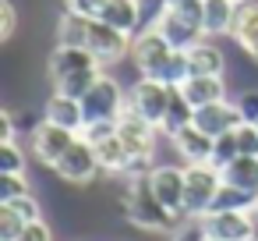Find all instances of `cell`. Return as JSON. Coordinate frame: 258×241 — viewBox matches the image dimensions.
Returning <instances> with one entry per match:
<instances>
[{
	"mask_svg": "<svg viewBox=\"0 0 258 241\" xmlns=\"http://www.w3.org/2000/svg\"><path fill=\"white\" fill-rule=\"evenodd\" d=\"M57 43L64 46H82L89 54H96L103 64H113L120 57L131 54V36L117 32L113 25L99 22V18H85V15H64L57 25Z\"/></svg>",
	"mask_w": 258,
	"mask_h": 241,
	"instance_id": "cell-1",
	"label": "cell"
},
{
	"mask_svg": "<svg viewBox=\"0 0 258 241\" xmlns=\"http://www.w3.org/2000/svg\"><path fill=\"white\" fill-rule=\"evenodd\" d=\"M131 61L142 78H156L166 85H184L187 82V54L173 50L159 29H145L131 39Z\"/></svg>",
	"mask_w": 258,
	"mask_h": 241,
	"instance_id": "cell-2",
	"label": "cell"
},
{
	"mask_svg": "<svg viewBox=\"0 0 258 241\" xmlns=\"http://www.w3.org/2000/svg\"><path fill=\"white\" fill-rule=\"evenodd\" d=\"M99 75H103V61L82 46L57 43L46 57V78L53 82V92H68L75 100H82Z\"/></svg>",
	"mask_w": 258,
	"mask_h": 241,
	"instance_id": "cell-3",
	"label": "cell"
},
{
	"mask_svg": "<svg viewBox=\"0 0 258 241\" xmlns=\"http://www.w3.org/2000/svg\"><path fill=\"white\" fill-rule=\"evenodd\" d=\"M156 29L173 50H191L205 39V0H173Z\"/></svg>",
	"mask_w": 258,
	"mask_h": 241,
	"instance_id": "cell-4",
	"label": "cell"
},
{
	"mask_svg": "<svg viewBox=\"0 0 258 241\" xmlns=\"http://www.w3.org/2000/svg\"><path fill=\"white\" fill-rule=\"evenodd\" d=\"M124 213H127V220L138 227V230H149V234H166L170 227H173V213L156 199V191L149 188V181L145 177H135L131 184H127V191H124Z\"/></svg>",
	"mask_w": 258,
	"mask_h": 241,
	"instance_id": "cell-5",
	"label": "cell"
},
{
	"mask_svg": "<svg viewBox=\"0 0 258 241\" xmlns=\"http://www.w3.org/2000/svg\"><path fill=\"white\" fill-rule=\"evenodd\" d=\"M82 110H85V124H103V121H120L127 110V92L120 89L117 78L99 75L92 82V89L82 96Z\"/></svg>",
	"mask_w": 258,
	"mask_h": 241,
	"instance_id": "cell-6",
	"label": "cell"
},
{
	"mask_svg": "<svg viewBox=\"0 0 258 241\" xmlns=\"http://www.w3.org/2000/svg\"><path fill=\"white\" fill-rule=\"evenodd\" d=\"M187 188H184V216H205L216 202V191L223 184V170L212 163H187Z\"/></svg>",
	"mask_w": 258,
	"mask_h": 241,
	"instance_id": "cell-7",
	"label": "cell"
},
{
	"mask_svg": "<svg viewBox=\"0 0 258 241\" xmlns=\"http://www.w3.org/2000/svg\"><path fill=\"white\" fill-rule=\"evenodd\" d=\"M117 135L124 138V146H127V153H131V160H135V167H131V177H138L142 170H149V163H152V149H156V135H159V128H156V124H149L145 117H138V114H131V110H124V117L117 121Z\"/></svg>",
	"mask_w": 258,
	"mask_h": 241,
	"instance_id": "cell-8",
	"label": "cell"
},
{
	"mask_svg": "<svg viewBox=\"0 0 258 241\" xmlns=\"http://www.w3.org/2000/svg\"><path fill=\"white\" fill-rule=\"evenodd\" d=\"M170 89H173V85H166V82L138 78V82L127 89V110L159 128V124H163V114H166V107H170Z\"/></svg>",
	"mask_w": 258,
	"mask_h": 241,
	"instance_id": "cell-9",
	"label": "cell"
},
{
	"mask_svg": "<svg viewBox=\"0 0 258 241\" xmlns=\"http://www.w3.org/2000/svg\"><path fill=\"white\" fill-rule=\"evenodd\" d=\"M209 237L219 241H258V220L254 209H230V213H205Z\"/></svg>",
	"mask_w": 258,
	"mask_h": 241,
	"instance_id": "cell-10",
	"label": "cell"
},
{
	"mask_svg": "<svg viewBox=\"0 0 258 241\" xmlns=\"http://www.w3.org/2000/svg\"><path fill=\"white\" fill-rule=\"evenodd\" d=\"M57 170V177H64L68 184H89L103 167H99V156H96V146L89 142V138H75V146L60 156V163L53 167Z\"/></svg>",
	"mask_w": 258,
	"mask_h": 241,
	"instance_id": "cell-11",
	"label": "cell"
},
{
	"mask_svg": "<svg viewBox=\"0 0 258 241\" xmlns=\"http://www.w3.org/2000/svg\"><path fill=\"white\" fill-rule=\"evenodd\" d=\"M75 138H78V131L60 128V124H53V121L43 117V121L36 124V131H32V156H36L39 163H46V167H57L60 156L75 146Z\"/></svg>",
	"mask_w": 258,
	"mask_h": 241,
	"instance_id": "cell-12",
	"label": "cell"
},
{
	"mask_svg": "<svg viewBox=\"0 0 258 241\" xmlns=\"http://www.w3.org/2000/svg\"><path fill=\"white\" fill-rule=\"evenodd\" d=\"M145 181H149V188L156 191V199H159L173 216H184V188H187L184 167H170V163L152 167V170L145 174Z\"/></svg>",
	"mask_w": 258,
	"mask_h": 241,
	"instance_id": "cell-13",
	"label": "cell"
},
{
	"mask_svg": "<svg viewBox=\"0 0 258 241\" xmlns=\"http://www.w3.org/2000/svg\"><path fill=\"white\" fill-rule=\"evenodd\" d=\"M244 121H240V110H237V103H230V100H219V103H209V107H198L195 110V128H202L205 135H226V131H233V128H240Z\"/></svg>",
	"mask_w": 258,
	"mask_h": 241,
	"instance_id": "cell-14",
	"label": "cell"
},
{
	"mask_svg": "<svg viewBox=\"0 0 258 241\" xmlns=\"http://www.w3.org/2000/svg\"><path fill=\"white\" fill-rule=\"evenodd\" d=\"M170 142H173V149H177V156H180L184 163H212V146H216V138L205 135L202 128L187 124V128L177 131Z\"/></svg>",
	"mask_w": 258,
	"mask_h": 241,
	"instance_id": "cell-15",
	"label": "cell"
},
{
	"mask_svg": "<svg viewBox=\"0 0 258 241\" xmlns=\"http://www.w3.org/2000/svg\"><path fill=\"white\" fill-rule=\"evenodd\" d=\"M43 117L60 124V128H71V131H82L85 128V110H82V100L68 96V92H53L43 107Z\"/></svg>",
	"mask_w": 258,
	"mask_h": 241,
	"instance_id": "cell-16",
	"label": "cell"
},
{
	"mask_svg": "<svg viewBox=\"0 0 258 241\" xmlns=\"http://www.w3.org/2000/svg\"><path fill=\"white\" fill-rule=\"evenodd\" d=\"M99 22L113 25L117 32L124 36H138L142 32V15H138V0H106L103 11H99Z\"/></svg>",
	"mask_w": 258,
	"mask_h": 241,
	"instance_id": "cell-17",
	"label": "cell"
},
{
	"mask_svg": "<svg viewBox=\"0 0 258 241\" xmlns=\"http://www.w3.org/2000/svg\"><path fill=\"white\" fill-rule=\"evenodd\" d=\"M180 92L187 96V103H191L195 110H198V107H209V103L226 100L223 75H187V82L180 85Z\"/></svg>",
	"mask_w": 258,
	"mask_h": 241,
	"instance_id": "cell-18",
	"label": "cell"
},
{
	"mask_svg": "<svg viewBox=\"0 0 258 241\" xmlns=\"http://www.w3.org/2000/svg\"><path fill=\"white\" fill-rule=\"evenodd\" d=\"M230 39H233L251 61H258V4L240 0V15H237V25H233Z\"/></svg>",
	"mask_w": 258,
	"mask_h": 241,
	"instance_id": "cell-19",
	"label": "cell"
},
{
	"mask_svg": "<svg viewBox=\"0 0 258 241\" xmlns=\"http://www.w3.org/2000/svg\"><path fill=\"white\" fill-rule=\"evenodd\" d=\"M96 156H99V167L106 174H131V167H135V160H131V153L117 131L96 142Z\"/></svg>",
	"mask_w": 258,
	"mask_h": 241,
	"instance_id": "cell-20",
	"label": "cell"
},
{
	"mask_svg": "<svg viewBox=\"0 0 258 241\" xmlns=\"http://www.w3.org/2000/svg\"><path fill=\"white\" fill-rule=\"evenodd\" d=\"M240 15V0H205V36H230Z\"/></svg>",
	"mask_w": 258,
	"mask_h": 241,
	"instance_id": "cell-21",
	"label": "cell"
},
{
	"mask_svg": "<svg viewBox=\"0 0 258 241\" xmlns=\"http://www.w3.org/2000/svg\"><path fill=\"white\" fill-rule=\"evenodd\" d=\"M184 54H187V71H191V75H223V68H226L223 50H219L216 43H209V39L195 43V46L184 50Z\"/></svg>",
	"mask_w": 258,
	"mask_h": 241,
	"instance_id": "cell-22",
	"label": "cell"
},
{
	"mask_svg": "<svg viewBox=\"0 0 258 241\" xmlns=\"http://www.w3.org/2000/svg\"><path fill=\"white\" fill-rule=\"evenodd\" d=\"M187 124H195V107L187 103V96L180 92V85H173V89H170V107H166V114H163L159 131L173 138V135H177V131H184Z\"/></svg>",
	"mask_w": 258,
	"mask_h": 241,
	"instance_id": "cell-23",
	"label": "cell"
},
{
	"mask_svg": "<svg viewBox=\"0 0 258 241\" xmlns=\"http://www.w3.org/2000/svg\"><path fill=\"white\" fill-rule=\"evenodd\" d=\"M223 181L258 195V156H237L230 167H223Z\"/></svg>",
	"mask_w": 258,
	"mask_h": 241,
	"instance_id": "cell-24",
	"label": "cell"
},
{
	"mask_svg": "<svg viewBox=\"0 0 258 241\" xmlns=\"http://www.w3.org/2000/svg\"><path fill=\"white\" fill-rule=\"evenodd\" d=\"M254 202H258V195H251V191H244V188H237V184H219V191H216V202H212V209L209 213H230V209H254Z\"/></svg>",
	"mask_w": 258,
	"mask_h": 241,
	"instance_id": "cell-25",
	"label": "cell"
},
{
	"mask_svg": "<svg viewBox=\"0 0 258 241\" xmlns=\"http://www.w3.org/2000/svg\"><path fill=\"white\" fill-rule=\"evenodd\" d=\"M237 156H240L237 128H233V131H226V135H216V146H212V167H216V170H223V167H230Z\"/></svg>",
	"mask_w": 258,
	"mask_h": 241,
	"instance_id": "cell-26",
	"label": "cell"
},
{
	"mask_svg": "<svg viewBox=\"0 0 258 241\" xmlns=\"http://www.w3.org/2000/svg\"><path fill=\"white\" fill-rule=\"evenodd\" d=\"M25 216L18 209H11L8 202H0V241H18V234L25 230Z\"/></svg>",
	"mask_w": 258,
	"mask_h": 241,
	"instance_id": "cell-27",
	"label": "cell"
},
{
	"mask_svg": "<svg viewBox=\"0 0 258 241\" xmlns=\"http://www.w3.org/2000/svg\"><path fill=\"white\" fill-rule=\"evenodd\" d=\"M173 0H138V15H142V32L145 29H156L163 22V15L170 11Z\"/></svg>",
	"mask_w": 258,
	"mask_h": 241,
	"instance_id": "cell-28",
	"label": "cell"
},
{
	"mask_svg": "<svg viewBox=\"0 0 258 241\" xmlns=\"http://www.w3.org/2000/svg\"><path fill=\"white\" fill-rule=\"evenodd\" d=\"M0 174H25V153L15 142H0Z\"/></svg>",
	"mask_w": 258,
	"mask_h": 241,
	"instance_id": "cell-29",
	"label": "cell"
},
{
	"mask_svg": "<svg viewBox=\"0 0 258 241\" xmlns=\"http://www.w3.org/2000/svg\"><path fill=\"white\" fill-rule=\"evenodd\" d=\"M29 195V177L25 174H0V202H11Z\"/></svg>",
	"mask_w": 258,
	"mask_h": 241,
	"instance_id": "cell-30",
	"label": "cell"
},
{
	"mask_svg": "<svg viewBox=\"0 0 258 241\" xmlns=\"http://www.w3.org/2000/svg\"><path fill=\"white\" fill-rule=\"evenodd\" d=\"M170 241H209L205 220H202V216H187V223H180V227L173 230Z\"/></svg>",
	"mask_w": 258,
	"mask_h": 241,
	"instance_id": "cell-31",
	"label": "cell"
},
{
	"mask_svg": "<svg viewBox=\"0 0 258 241\" xmlns=\"http://www.w3.org/2000/svg\"><path fill=\"white\" fill-rule=\"evenodd\" d=\"M233 103H237V110H240V121H244V124H258V89L240 92Z\"/></svg>",
	"mask_w": 258,
	"mask_h": 241,
	"instance_id": "cell-32",
	"label": "cell"
},
{
	"mask_svg": "<svg viewBox=\"0 0 258 241\" xmlns=\"http://www.w3.org/2000/svg\"><path fill=\"white\" fill-rule=\"evenodd\" d=\"M237 142H240V156H258V128L254 124H240Z\"/></svg>",
	"mask_w": 258,
	"mask_h": 241,
	"instance_id": "cell-33",
	"label": "cell"
},
{
	"mask_svg": "<svg viewBox=\"0 0 258 241\" xmlns=\"http://www.w3.org/2000/svg\"><path fill=\"white\" fill-rule=\"evenodd\" d=\"M15 25H18L15 4H11V0H0V39H11L15 36Z\"/></svg>",
	"mask_w": 258,
	"mask_h": 241,
	"instance_id": "cell-34",
	"label": "cell"
},
{
	"mask_svg": "<svg viewBox=\"0 0 258 241\" xmlns=\"http://www.w3.org/2000/svg\"><path fill=\"white\" fill-rule=\"evenodd\" d=\"M103 4H106V0H64V8L71 15H85V18H99Z\"/></svg>",
	"mask_w": 258,
	"mask_h": 241,
	"instance_id": "cell-35",
	"label": "cell"
},
{
	"mask_svg": "<svg viewBox=\"0 0 258 241\" xmlns=\"http://www.w3.org/2000/svg\"><path fill=\"white\" fill-rule=\"evenodd\" d=\"M18 241H53V230L43 220H32V223H25V230L18 234Z\"/></svg>",
	"mask_w": 258,
	"mask_h": 241,
	"instance_id": "cell-36",
	"label": "cell"
},
{
	"mask_svg": "<svg viewBox=\"0 0 258 241\" xmlns=\"http://www.w3.org/2000/svg\"><path fill=\"white\" fill-rule=\"evenodd\" d=\"M8 206H11V209H18V213H22V216H25L29 223H32V220H39V202H36L32 195H22V199H11Z\"/></svg>",
	"mask_w": 258,
	"mask_h": 241,
	"instance_id": "cell-37",
	"label": "cell"
},
{
	"mask_svg": "<svg viewBox=\"0 0 258 241\" xmlns=\"http://www.w3.org/2000/svg\"><path fill=\"white\" fill-rule=\"evenodd\" d=\"M0 142H15V117L0 110Z\"/></svg>",
	"mask_w": 258,
	"mask_h": 241,
	"instance_id": "cell-38",
	"label": "cell"
},
{
	"mask_svg": "<svg viewBox=\"0 0 258 241\" xmlns=\"http://www.w3.org/2000/svg\"><path fill=\"white\" fill-rule=\"evenodd\" d=\"M254 220H258V202H254Z\"/></svg>",
	"mask_w": 258,
	"mask_h": 241,
	"instance_id": "cell-39",
	"label": "cell"
},
{
	"mask_svg": "<svg viewBox=\"0 0 258 241\" xmlns=\"http://www.w3.org/2000/svg\"><path fill=\"white\" fill-rule=\"evenodd\" d=\"M209 241H219V237H209Z\"/></svg>",
	"mask_w": 258,
	"mask_h": 241,
	"instance_id": "cell-40",
	"label": "cell"
},
{
	"mask_svg": "<svg viewBox=\"0 0 258 241\" xmlns=\"http://www.w3.org/2000/svg\"><path fill=\"white\" fill-rule=\"evenodd\" d=\"M254 128H258V124H254Z\"/></svg>",
	"mask_w": 258,
	"mask_h": 241,
	"instance_id": "cell-41",
	"label": "cell"
}]
</instances>
